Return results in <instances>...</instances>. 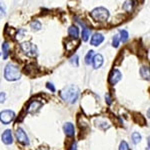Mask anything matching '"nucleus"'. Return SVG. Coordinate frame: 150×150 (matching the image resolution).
<instances>
[{
	"label": "nucleus",
	"mask_w": 150,
	"mask_h": 150,
	"mask_svg": "<svg viewBox=\"0 0 150 150\" xmlns=\"http://www.w3.org/2000/svg\"><path fill=\"white\" fill-rule=\"evenodd\" d=\"M79 93H80V89L76 85H68L65 88H63L60 92V96L64 101L68 103L73 104L76 102V100L79 97Z\"/></svg>",
	"instance_id": "1"
},
{
	"label": "nucleus",
	"mask_w": 150,
	"mask_h": 150,
	"mask_svg": "<svg viewBox=\"0 0 150 150\" xmlns=\"http://www.w3.org/2000/svg\"><path fill=\"white\" fill-rule=\"evenodd\" d=\"M4 78L7 81H16L21 78V72L13 63H8L4 69Z\"/></svg>",
	"instance_id": "2"
},
{
	"label": "nucleus",
	"mask_w": 150,
	"mask_h": 150,
	"mask_svg": "<svg viewBox=\"0 0 150 150\" xmlns=\"http://www.w3.org/2000/svg\"><path fill=\"white\" fill-rule=\"evenodd\" d=\"M90 16L95 21L103 22L109 18V11L104 7H96L90 12Z\"/></svg>",
	"instance_id": "3"
},
{
	"label": "nucleus",
	"mask_w": 150,
	"mask_h": 150,
	"mask_svg": "<svg viewBox=\"0 0 150 150\" xmlns=\"http://www.w3.org/2000/svg\"><path fill=\"white\" fill-rule=\"evenodd\" d=\"M20 47H21V49H22V51L25 53L27 56H30V57L37 56V54H38L37 47H36V45H34L33 43L23 42V43H21Z\"/></svg>",
	"instance_id": "4"
},
{
	"label": "nucleus",
	"mask_w": 150,
	"mask_h": 150,
	"mask_svg": "<svg viewBox=\"0 0 150 150\" xmlns=\"http://www.w3.org/2000/svg\"><path fill=\"white\" fill-rule=\"evenodd\" d=\"M14 118H15V112L13 110L6 109L0 112V122H2L5 125L11 123L14 120Z\"/></svg>",
	"instance_id": "5"
},
{
	"label": "nucleus",
	"mask_w": 150,
	"mask_h": 150,
	"mask_svg": "<svg viewBox=\"0 0 150 150\" xmlns=\"http://www.w3.org/2000/svg\"><path fill=\"white\" fill-rule=\"evenodd\" d=\"M122 79V74L121 72L119 71L118 69H112L109 74V78H108V82L111 84V85H115V84H117L118 82Z\"/></svg>",
	"instance_id": "6"
},
{
	"label": "nucleus",
	"mask_w": 150,
	"mask_h": 150,
	"mask_svg": "<svg viewBox=\"0 0 150 150\" xmlns=\"http://www.w3.org/2000/svg\"><path fill=\"white\" fill-rule=\"evenodd\" d=\"M15 135H16V138H17V140L20 143H22L24 145L29 144V139H28L27 134H26V132L24 131L21 127H18L17 129H16Z\"/></svg>",
	"instance_id": "7"
},
{
	"label": "nucleus",
	"mask_w": 150,
	"mask_h": 150,
	"mask_svg": "<svg viewBox=\"0 0 150 150\" xmlns=\"http://www.w3.org/2000/svg\"><path fill=\"white\" fill-rule=\"evenodd\" d=\"M103 62H104L103 56L98 53V54H96V55H94V56H93L92 62H91V63H92L94 69H98V68H100V67L103 65Z\"/></svg>",
	"instance_id": "8"
},
{
	"label": "nucleus",
	"mask_w": 150,
	"mask_h": 150,
	"mask_svg": "<svg viewBox=\"0 0 150 150\" xmlns=\"http://www.w3.org/2000/svg\"><path fill=\"white\" fill-rule=\"evenodd\" d=\"M1 139L4 144H6V145L12 144V142H13V136H12L11 130L10 129L5 130V131L3 132V134H2Z\"/></svg>",
	"instance_id": "9"
},
{
	"label": "nucleus",
	"mask_w": 150,
	"mask_h": 150,
	"mask_svg": "<svg viewBox=\"0 0 150 150\" xmlns=\"http://www.w3.org/2000/svg\"><path fill=\"white\" fill-rule=\"evenodd\" d=\"M103 41H104V36L101 34V33H95V34H93V36L91 37L90 44L93 45V46H98Z\"/></svg>",
	"instance_id": "10"
},
{
	"label": "nucleus",
	"mask_w": 150,
	"mask_h": 150,
	"mask_svg": "<svg viewBox=\"0 0 150 150\" xmlns=\"http://www.w3.org/2000/svg\"><path fill=\"white\" fill-rule=\"evenodd\" d=\"M63 130H64L65 134H66L68 137L74 136V134H75V128H74V125L72 124L71 122L65 123L64 126H63Z\"/></svg>",
	"instance_id": "11"
},
{
	"label": "nucleus",
	"mask_w": 150,
	"mask_h": 150,
	"mask_svg": "<svg viewBox=\"0 0 150 150\" xmlns=\"http://www.w3.org/2000/svg\"><path fill=\"white\" fill-rule=\"evenodd\" d=\"M41 106H42V103H41L40 101H37V100L32 101V102L29 104L27 111L29 113H35L36 111L39 110V108L41 107Z\"/></svg>",
	"instance_id": "12"
},
{
	"label": "nucleus",
	"mask_w": 150,
	"mask_h": 150,
	"mask_svg": "<svg viewBox=\"0 0 150 150\" xmlns=\"http://www.w3.org/2000/svg\"><path fill=\"white\" fill-rule=\"evenodd\" d=\"M68 35L70 36V37L72 38H78L79 36V28L77 27V26L75 25H72L70 26V27L68 28Z\"/></svg>",
	"instance_id": "13"
},
{
	"label": "nucleus",
	"mask_w": 150,
	"mask_h": 150,
	"mask_svg": "<svg viewBox=\"0 0 150 150\" xmlns=\"http://www.w3.org/2000/svg\"><path fill=\"white\" fill-rule=\"evenodd\" d=\"M140 75L143 77L144 79L146 80H149V76H150V71H149V68L147 66H142L140 68Z\"/></svg>",
	"instance_id": "14"
},
{
	"label": "nucleus",
	"mask_w": 150,
	"mask_h": 150,
	"mask_svg": "<svg viewBox=\"0 0 150 150\" xmlns=\"http://www.w3.org/2000/svg\"><path fill=\"white\" fill-rule=\"evenodd\" d=\"M134 5H135L134 1H125L124 4H123V9L127 12H131Z\"/></svg>",
	"instance_id": "15"
},
{
	"label": "nucleus",
	"mask_w": 150,
	"mask_h": 150,
	"mask_svg": "<svg viewBox=\"0 0 150 150\" xmlns=\"http://www.w3.org/2000/svg\"><path fill=\"white\" fill-rule=\"evenodd\" d=\"M131 139L134 144H138L141 141V134L139 132H133L131 135Z\"/></svg>",
	"instance_id": "16"
},
{
	"label": "nucleus",
	"mask_w": 150,
	"mask_h": 150,
	"mask_svg": "<svg viewBox=\"0 0 150 150\" xmlns=\"http://www.w3.org/2000/svg\"><path fill=\"white\" fill-rule=\"evenodd\" d=\"M30 27L32 28V30L38 31V30H40L41 27H42V24H41L40 21H38V20H33L32 22L30 23Z\"/></svg>",
	"instance_id": "17"
},
{
	"label": "nucleus",
	"mask_w": 150,
	"mask_h": 150,
	"mask_svg": "<svg viewBox=\"0 0 150 150\" xmlns=\"http://www.w3.org/2000/svg\"><path fill=\"white\" fill-rule=\"evenodd\" d=\"M89 36H90V30H89L86 26H84L83 29H82V40H83L84 42H86V41L88 40Z\"/></svg>",
	"instance_id": "18"
},
{
	"label": "nucleus",
	"mask_w": 150,
	"mask_h": 150,
	"mask_svg": "<svg viewBox=\"0 0 150 150\" xmlns=\"http://www.w3.org/2000/svg\"><path fill=\"white\" fill-rule=\"evenodd\" d=\"M1 47H2V53H3V58L4 59H7L9 54V44L7 42H4Z\"/></svg>",
	"instance_id": "19"
},
{
	"label": "nucleus",
	"mask_w": 150,
	"mask_h": 150,
	"mask_svg": "<svg viewBox=\"0 0 150 150\" xmlns=\"http://www.w3.org/2000/svg\"><path fill=\"white\" fill-rule=\"evenodd\" d=\"M119 33H120V37H119L120 41H122L123 43H125L128 40V38H129V34H128V32L126 30H120Z\"/></svg>",
	"instance_id": "20"
},
{
	"label": "nucleus",
	"mask_w": 150,
	"mask_h": 150,
	"mask_svg": "<svg viewBox=\"0 0 150 150\" xmlns=\"http://www.w3.org/2000/svg\"><path fill=\"white\" fill-rule=\"evenodd\" d=\"M93 55H94V51L93 50H90V51H88V53L86 54L85 56V63L87 65H89L92 62V58H93Z\"/></svg>",
	"instance_id": "21"
},
{
	"label": "nucleus",
	"mask_w": 150,
	"mask_h": 150,
	"mask_svg": "<svg viewBox=\"0 0 150 150\" xmlns=\"http://www.w3.org/2000/svg\"><path fill=\"white\" fill-rule=\"evenodd\" d=\"M119 42H120L119 35H118V34L114 35V37H113V39H112V46L117 48L118 46H119Z\"/></svg>",
	"instance_id": "22"
},
{
	"label": "nucleus",
	"mask_w": 150,
	"mask_h": 150,
	"mask_svg": "<svg viewBox=\"0 0 150 150\" xmlns=\"http://www.w3.org/2000/svg\"><path fill=\"white\" fill-rule=\"evenodd\" d=\"M78 55H73L71 58H70V63H71L72 65H74V66H78V64H79V62H78Z\"/></svg>",
	"instance_id": "23"
},
{
	"label": "nucleus",
	"mask_w": 150,
	"mask_h": 150,
	"mask_svg": "<svg viewBox=\"0 0 150 150\" xmlns=\"http://www.w3.org/2000/svg\"><path fill=\"white\" fill-rule=\"evenodd\" d=\"M119 150H129V146H128V143L126 141H121L120 142V145H119Z\"/></svg>",
	"instance_id": "24"
},
{
	"label": "nucleus",
	"mask_w": 150,
	"mask_h": 150,
	"mask_svg": "<svg viewBox=\"0 0 150 150\" xmlns=\"http://www.w3.org/2000/svg\"><path fill=\"white\" fill-rule=\"evenodd\" d=\"M105 101H106V103H107L108 105H111V104H112V98L110 97V95L108 93L105 94Z\"/></svg>",
	"instance_id": "25"
},
{
	"label": "nucleus",
	"mask_w": 150,
	"mask_h": 150,
	"mask_svg": "<svg viewBox=\"0 0 150 150\" xmlns=\"http://www.w3.org/2000/svg\"><path fill=\"white\" fill-rule=\"evenodd\" d=\"M46 87H47V89H49L51 92H55V87L54 85H53L52 83H50V82H47L46 83Z\"/></svg>",
	"instance_id": "26"
},
{
	"label": "nucleus",
	"mask_w": 150,
	"mask_h": 150,
	"mask_svg": "<svg viewBox=\"0 0 150 150\" xmlns=\"http://www.w3.org/2000/svg\"><path fill=\"white\" fill-rule=\"evenodd\" d=\"M5 16V9L2 6V4H0V19L3 18Z\"/></svg>",
	"instance_id": "27"
},
{
	"label": "nucleus",
	"mask_w": 150,
	"mask_h": 150,
	"mask_svg": "<svg viewBox=\"0 0 150 150\" xmlns=\"http://www.w3.org/2000/svg\"><path fill=\"white\" fill-rule=\"evenodd\" d=\"M5 98H6V95L4 92H1L0 93V103H3L5 101Z\"/></svg>",
	"instance_id": "28"
},
{
	"label": "nucleus",
	"mask_w": 150,
	"mask_h": 150,
	"mask_svg": "<svg viewBox=\"0 0 150 150\" xmlns=\"http://www.w3.org/2000/svg\"><path fill=\"white\" fill-rule=\"evenodd\" d=\"M76 147H77V144H76V142H73V144H72V146H71V149H70V150H76Z\"/></svg>",
	"instance_id": "29"
}]
</instances>
